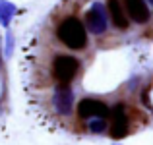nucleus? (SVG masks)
<instances>
[{"mask_svg": "<svg viewBox=\"0 0 153 145\" xmlns=\"http://www.w3.org/2000/svg\"><path fill=\"white\" fill-rule=\"evenodd\" d=\"M56 37L70 50H83L87 47V27L76 16H66L56 25Z\"/></svg>", "mask_w": 153, "mask_h": 145, "instance_id": "obj_1", "label": "nucleus"}, {"mask_svg": "<svg viewBox=\"0 0 153 145\" xmlns=\"http://www.w3.org/2000/svg\"><path fill=\"white\" fill-rule=\"evenodd\" d=\"M79 72V60L70 54H58L52 60V75L60 81V85H68L76 79Z\"/></svg>", "mask_w": 153, "mask_h": 145, "instance_id": "obj_2", "label": "nucleus"}, {"mask_svg": "<svg viewBox=\"0 0 153 145\" xmlns=\"http://www.w3.org/2000/svg\"><path fill=\"white\" fill-rule=\"evenodd\" d=\"M130 134V116L126 112V107L118 103L116 107L111 108V116H108V135L114 139L126 138Z\"/></svg>", "mask_w": 153, "mask_h": 145, "instance_id": "obj_3", "label": "nucleus"}, {"mask_svg": "<svg viewBox=\"0 0 153 145\" xmlns=\"http://www.w3.org/2000/svg\"><path fill=\"white\" fill-rule=\"evenodd\" d=\"M76 112H78L79 120H91V118H108L111 116V108L108 104H105L103 101L93 99V97H85L78 103L76 107Z\"/></svg>", "mask_w": 153, "mask_h": 145, "instance_id": "obj_4", "label": "nucleus"}, {"mask_svg": "<svg viewBox=\"0 0 153 145\" xmlns=\"http://www.w3.org/2000/svg\"><path fill=\"white\" fill-rule=\"evenodd\" d=\"M85 27L93 35H103L108 27L107 10L101 2H93V6L85 12Z\"/></svg>", "mask_w": 153, "mask_h": 145, "instance_id": "obj_5", "label": "nucleus"}, {"mask_svg": "<svg viewBox=\"0 0 153 145\" xmlns=\"http://www.w3.org/2000/svg\"><path fill=\"white\" fill-rule=\"evenodd\" d=\"M124 4V10H126L128 18L134 19L136 23H147L151 19V12L147 8L146 0H122Z\"/></svg>", "mask_w": 153, "mask_h": 145, "instance_id": "obj_6", "label": "nucleus"}, {"mask_svg": "<svg viewBox=\"0 0 153 145\" xmlns=\"http://www.w3.org/2000/svg\"><path fill=\"white\" fill-rule=\"evenodd\" d=\"M52 104L54 108L60 112L62 116L70 114L74 110V93L68 85H60L58 89L54 91V97H52Z\"/></svg>", "mask_w": 153, "mask_h": 145, "instance_id": "obj_7", "label": "nucleus"}, {"mask_svg": "<svg viewBox=\"0 0 153 145\" xmlns=\"http://www.w3.org/2000/svg\"><path fill=\"white\" fill-rule=\"evenodd\" d=\"M107 8H108V16H111L112 25L120 31H126L130 21H128V14L124 10V4L120 0H107Z\"/></svg>", "mask_w": 153, "mask_h": 145, "instance_id": "obj_8", "label": "nucleus"}, {"mask_svg": "<svg viewBox=\"0 0 153 145\" xmlns=\"http://www.w3.org/2000/svg\"><path fill=\"white\" fill-rule=\"evenodd\" d=\"M16 16V6L6 0H0V23L4 27H8V23L12 21V18Z\"/></svg>", "mask_w": 153, "mask_h": 145, "instance_id": "obj_9", "label": "nucleus"}, {"mask_svg": "<svg viewBox=\"0 0 153 145\" xmlns=\"http://www.w3.org/2000/svg\"><path fill=\"white\" fill-rule=\"evenodd\" d=\"M87 130L93 134H103L108 130V118H91L87 120Z\"/></svg>", "mask_w": 153, "mask_h": 145, "instance_id": "obj_10", "label": "nucleus"}, {"mask_svg": "<svg viewBox=\"0 0 153 145\" xmlns=\"http://www.w3.org/2000/svg\"><path fill=\"white\" fill-rule=\"evenodd\" d=\"M149 2H151V4H153V0H149Z\"/></svg>", "mask_w": 153, "mask_h": 145, "instance_id": "obj_11", "label": "nucleus"}]
</instances>
